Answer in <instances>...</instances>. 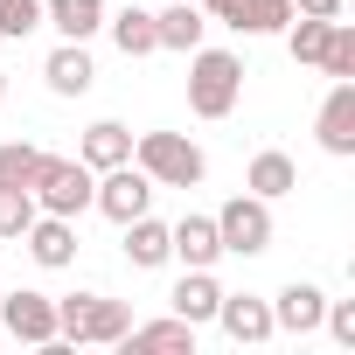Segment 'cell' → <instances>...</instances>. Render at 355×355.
Returning a JSON list of instances; mask_svg holds the SVG:
<instances>
[{
	"label": "cell",
	"instance_id": "1",
	"mask_svg": "<svg viewBox=\"0 0 355 355\" xmlns=\"http://www.w3.org/2000/svg\"><path fill=\"white\" fill-rule=\"evenodd\" d=\"M244 98V56L237 49H189V112L196 119H230Z\"/></svg>",
	"mask_w": 355,
	"mask_h": 355
},
{
	"label": "cell",
	"instance_id": "2",
	"mask_svg": "<svg viewBox=\"0 0 355 355\" xmlns=\"http://www.w3.org/2000/svg\"><path fill=\"white\" fill-rule=\"evenodd\" d=\"M132 167L146 174L153 189H196L209 174V160H202V146L189 132H139L132 139Z\"/></svg>",
	"mask_w": 355,
	"mask_h": 355
},
{
	"label": "cell",
	"instance_id": "3",
	"mask_svg": "<svg viewBox=\"0 0 355 355\" xmlns=\"http://www.w3.org/2000/svg\"><path fill=\"white\" fill-rule=\"evenodd\" d=\"M91 189H98V174H91L84 160H63V153H42L35 182H28L35 209H49V216H70V223L91 209Z\"/></svg>",
	"mask_w": 355,
	"mask_h": 355
},
{
	"label": "cell",
	"instance_id": "4",
	"mask_svg": "<svg viewBox=\"0 0 355 355\" xmlns=\"http://www.w3.org/2000/svg\"><path fill=\"white\" fill-rule=\"evenodd\" d=\"M216 237H223V258H265L272 251V202L265 196H230L216 209Z\"/></svg>",
	"mask_w": 355,
	"mask_h": 355
},
{
	"label": "cell",
	"instance_id": "5",
	"mask_svg": "<svg viewBox=\"0 0 355 355\" xmlns=\"http://www.w3.org/2000/svg\"><path fill=\"white\" fill-rule=\"evenodd\" d=\"M91 209H98V216H112V223H132V216H146V209H153V182H146L132 160H119V167H105V174H98Z\"/></svg>",
	"mask_w": 355,
	"mask_h": 355
},
{
	"label": "cell",
	"instance_id": "6",
	"mask_svg": "<svg viewBox=\"0 0 355 355\" xmlns=\"http://www.w3.org/2000/svg\"><path fill=\"white\" fill-rule=\"evenodd\" d=\"M0 327H8L15 341H28V348H56V300L35 293V286H15L8 300H0Z\"/></svg>",
	"mask_w": 355,
	"mask_h": 355
},
{
	"label": "cell",
	"instance_id": "7",
	"mask_svg": "<svg viewBox=\"0 0 355 355\" xmlns=\"http://www.w3.org/2000/svg\"><path fill=\"white\" fill-rule=\"evenodd\" d=\"M313 132H320V146L334 160H355V77H334L327 84V98L313 112Z\"/></svg>",
	"mask_w": 355,
	"mask_h": 355
},
{
	"label": "cell",
	"instance_id": "8",
	"mask_svg": "<svg viewBox=\"0 0 355 355\" xmlns=\"http://www.w3.org/2000/svg\"><path fill=\"white\" fill-rule=\"evenodd\" d=\"M216 327H223L237 348H265V341L279 334L272 300H258V293H223V300H216Z\"/></svg>",
	"mask_w": 355,
	"mask_h": 355
},
{
	"label": "cell",
	"instance_id": "9",
	"mask_svg": "<svg viewBox=\"0 0 355 355\" xmlns=\"http://www.w3.org/2000/svg\"><path fill=\"white\" fill-rule=\"evenodd\" d=\"M21 244H28V258H35L42 272H63V265H77V223H70V216H49V209H35V223L21 230Z\"/></svg>",
	"mask_w": 355,
	"mask_h": 355
},
{
	"label": "cell",
	"instance_id": "10",
	"mask_svg": "<svg viewBox=\"0 0 355 355\" xmlns=\"http://www.w3.org/2000/svg\"><path fill=\"white\" fill-rule=\"evenodd\" d=\"M42 84H49L56 98H84V91L98 84V63H91V49H84V42H56V49L42 56Z\"/></svg>",
	"mask_w": 355,
	"mask_h": 355
},
{
	"label": "cell",
	"instance_id": "11",
	"mask_svg": "<svg viewBox=\"0 0 355 355\" xmlns=\"http://www.w3.org/2000/svg\"><path fill=\"white\" fill-rule=\"evenodd\" d=\"M320 313H327V293H320L313 279H286V286H279V300H272L279 334H313V327H320Z\"/></svg>",
	"mask_w": 355,
	"mask_h": 355
},
{
	"label": "cell",
	"instance_id": "12",
	"mask_svg": "<svg viewBox=\"0 0 355 355\" xmlns=\"http://www.w3.org/2000/svg\"><path fill=\"white\" fill-rule=\"evenodd\" d=\"M119 348H132V355H160V348L196 355V320H182V313H167V320H132V327L119 334Z\"/></svg>",
	"mask_w": 355,
	"mask_h": 355
},
{
	"label": "cell",
	"instance_id": "13",
	"mask_svg": "<svg viewBox=\"0 0 355 355\" xmlns=\"http://www.w3.org/2000/svg\"><path fill=\"white\" fill-rule=\"evenodd\" d=\"M167 237H174V258H182L189 272H216V258H223V237H216V216H182V223H167Z\"/></svg>",
	"mask_w": 355,
	"mask_h": 355
},
{
	"label": "cell",
	"instance_id": "14",
	"mask_svg": "<svg viewBox=\"0 0 355 355\" xmlns=\"http://www.w3.org/2000/svg\"><path fill=\"white\" fill-rule=\"evenodd\" d=\"M125 230V265L132 272H160V265H174V237H167V223L146 209V216H132V223H119Z\"/></svg>",
	"mask_w": 355,
	"mask_h": 355
},
{
	"label": "cell",
	"instance_id": "15",
	"mask_svg": "<svg viewBox=\"0 0 355 355\" xmlns=\"http://www.w3.org/2000/svg\"><path fill=\"white\" fill-rule=\"evenodd\" d=\"M125 327H132V306H125V300L84 293V306H77V341H91V348H119Z\"/></svg>",
	"mask_w": 355,
	"mask_h": 355
},
{
	"label": "cell",
	"instance_id": "16",
	"mask_svg": "<svg viewBox=\"0 0 355 355\" xmlns=\"http://www.w3.org/2000/svg\"><path fill=\"white\" fill-rule=\"evenodd\" d=\"M153 35H160V49L189 56V49H202V35H209V15L196 8V0H167V8L153 15Z\"/></svg>",
	"mask_w": 355,
	"mask_h": 355
},
{
	"label": "cell",
	"instance_id": "17",
	"mask_svg": "<svg viewBox=\"0 0 355 355\" xmlns=\"http://www.w3.org/2000/svg\"><path fill=\"white\" fill-rule=\"evenodd\" d=\"M112 15V0H42V28H56L63 42H91Z\"/></svg>",
	"mask_w": 355,
	"mask_h": 355
},
{
	"label": "cell",
	"instance_id": "18",
	"mask_svg": "<svg viewBox=\"0 0 355 355\" xmlns=\"http://www.w3.org/2000/svg\"><path fill=\"white\" fill-rule=\"evenodd\" d=\"M77 160H84L91 174H105V167L132 160V125H119V119H98V125H84V139H77Z\"/></svg>",
	"mask_w": 355,
	"mask_h": 355
},
{
	"label": "cell",
	"instance_id": "19",
	"mask_svg": "<svg viewBox=\"0 0 355 355\" xmlns=\"http://www.w3.org/2000/svg\"><path fill=\"white\" fill-rule=\"evenodd\" d=\"M244 189H251V196H265V202L293 196V189H300V167H293V153H279V146L251 153V167H244Z\"/></svg>",
	"mask_w": 355,
	"mask_h": 355
},
{
	"label": "cell",
	"instance_id": "20",
	"mask_svg": "<svg viewBox=\"0 0 355 355\" xmlns=\"http://www.w3.org/2000/svg\"><path fill=\"white\" fill-rule=\"evenodd\" d=\"M216 300H223V286H216V272H189L182 265V279H174V293H167V306L182 313V320H216Z\"/></svg>",
	"mask_w": 355,
	"mask_h": 355
},
{
	"label": "cell",
	"instance_id": "21",
	"mask_svg": "<svg viewBox=\"0 0 355 355\" xmlns=\"http://www.w3.org/2000/svg\"><path fill=\"white\" fill-rule=\"evenodd\" d=\"M105 28H112L119 56H153V49H160V35H153V15H146V8H119V15H105Z\"/></svg>",
	"mask_w": 355,
	"mask_h": 355
},
{
	"label": "cell",
	"instance_id": "22",
	"mask_svg": "<svg viewBox=\"0 0 355 355\" xmlns=\"http://www.w3.org/2000/svg\"><path fill=\"white\" fill-rule=\"evenodd\" d=\"M327 28H334V21H320V15H293V21H286V49H293V63L320 70V49H327Z\"/></svg>",
	"mask_w": 355,
	"mask_h": 355
},
{
	"label": "cell",
	"instance_id": "23",
	"mask_svg": "<svg viewBox=\"0 0 355 355\" xmlns=\"http://www.w3.org/2000/svg\"><path fill=\"white\" fill-rule=\"evenodd\" d=\"M286 21H293V0H244L237 35H286Z\"/></svg>",
	"mask_w": 355,
	"mask_h": 355
},
{
	"label": "cell",
	"instance_id": "24",
	"mask_svg": "<svg viewBox=\"0 0 355 355\" xmlns=\"http://www.w3.org/2000/svg\"><path fill=\"white\" fill-rule=\"evenodd\" d=\"M35 167H42V146H35V139H0V182L28 189V182H35Z\"/></svg>",
	"mask_w": 355,
	"mask_h": 355
},
{
	"label": "cell",
	"instance_id": "25",
	"mask_svg": "<svg viewBox=\"0 0 355 355\" xmlns=\"http://www.w3.org/2000/svg\"><path fill=\"white\" fill-rule=\"evenodd\" d=\"M35 223V196L28 189H15V182H0V237L8 244H21V230Z\"/></svg>",
	"mask_w": 355,
	"mask_h": 355
},
{
	"label": "cell",
	"instance_id": "26",
	"mask_svg": "<svg viewBox=\"0 0 355 355\" xmlns=\"http://www.w3.org/2000/svg\"><path fill=\"white\" fill-rule=\"evenodd\" d=\"M320 70L327 77H355V28L334 15V28H327V49H320Z\"/></svg>",
	"mask_w": 355,
	"mask_h": 355
},
{
	"label": "cell",
	"instance_id": "27",
	"mask_svg": "<svg viewBox=\"0 0 355 355\" xmlns=\"http://www.w3.org/2000/svg\"><path fill=\"white\" fill-rule=\"evenodd\" d=\"M35 28H42V0H0V35L8 42H21Z\"/></svg>",
	"mask_w": 355,
	"mask_h": 355
},
{
	"label": "cell",
	"instance_id": "28",
	"mask_svg": "<svg viewBox=\"0 0 355 355\" xmlns=\"http://www.w3.org/2000/svg\"><path fill=\"white\" fill-rule=\"evenodd\" d=\"M320 327L341 341V348H355V300H327V313H320Z\"/></svg>",
	"mask_w": 355,
	"mask_h": 355
},
{
	"label": "cell",
	"instance_id": "29",
	"mask_svg": "<svg viewBox=\"0 0 355 355\" xmlns=\"http://www.w3.org/2000/svg\"><path fill=\"white\" fill-rule=\"evenodd\" d=\"M196 8H202L209 21H223V28H237V15H244V0H196Z\"/></svg>",
	"mask_w": 355,
	"mask_h": 355
},
{
	"label": "cell",
	"instance_id": "30",
	"mask_svg": "<svg viewBox=\"0 0 355 355\" xmlns=\"http://www.w3.org/2000/svg\"><path fill=\"white\" fill-rule=\"evenodd\" d=\"M293 15H320V21H334V15H341V0H293Z\"/></svg>",
	"mask_w": 355,
	"mask_h": 355
},
{
	"label": "cell",
	"instance_id": "31",
	"mask_svg": "<svg viewBox=\"0 0 355 355\" xmlns=\"http://www.w3.org/2000/svg\"><path fill=\"white\" fill-rule=\"evenodd\" d=\"M0 105H8V70H0Z\"/></svg>",
	"mask_w": 355,
	"mask_h": 355
}]
</instances>
